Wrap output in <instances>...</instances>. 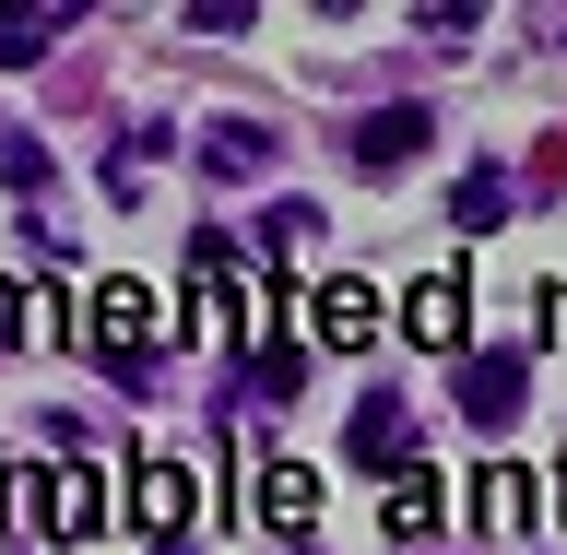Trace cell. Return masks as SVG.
Segmentation results:
<instances>
[{"label": "cell", "mask_w": 567, "mask_h": 555, "mask_svg": "<svg viewBox=\"0 0 567 555\" xmlns=\"http://www.w3.org/2000/svg\"><path fill=\"white\" fill-rule=\"evenodd\" d=\"M248 308H260V296H248V273H237V237L202 225V237H189V331H202V343H248Z\"/></svg>", "instance_id": "6da1fadb"}, {"label": "cell", "mask_w": 567, "mask_h": 555, "mask_svg": "<svg viewBox=\"0 0 567 555\" xmlns=\"http://www.w3.org/2000/svg\"><path fill=\"white\" fill-rule=\"evenodd\" d=\"M520 414H532V343H473L461 354V425L508 438Z\"/></svg>", "instance_id": "7a4b0ae2"}, {"label": "cell", "mask_w": 567, "mask_h": 555, "mask_svg": "<svg viewBox=\"0 0 567 555\" xmlns=\"http://www.w3.org/2000/svg\"><path fill=\"white\" fill-rule=\"evenodd\" d=\"M131 496H142L154 555H189V532H202V473H189L177 450H142V461H131Z\"/></svg>", "instance_id": "3957f363"}, {"label": "cell", "mask_w": 567, "mask_h": 555, "mask_svg": "<svg viewBox=\"0 0 567 555\" xmlns=\"http://www.w3.org/2000/svg\"><path fill=\"white\" fill-rule=\"evenodd\" d=\"M95 354L118 390H154V296L142 284H95Z\"/></svg>", "instance_id": "277c9868"}, {"label": "cell", "mask_w": 567, "mask_h": 555, "mask_svg": "<svg viewBox=\"0 0 567 555\" xmlns=\"http://www.w3.org/2000/svg\"><path fill=\"white\" fill-rule=\"evenodd\" d=\"M343 461L354 473H414V414H402L390 379H367V402H354V425H343Z\"/></svg>", "instance_id": "5b68a950"}, {"label": "cell", "mask_w": 567, "mask_h": 555, "mask_svg": "<svg viewBox=\"0 0 567 555\" xmlns=\"http://www.w3.org/2000/svg\"><path fill=\"white\" fill-rule=\"evenodd\" d=\"M414 154H437V106L402 95V106H367V119H354V166L367 177H402Z\"/></svg>", "instance_id": "8992f818"}, {"label": "cell", "mask_w": 567, "mask_h": 555, "mask_svg": "<svg viewBox=\"0 0 567 555\" xmlns=\"http://www.w3.org/2000/svg\"><path fill=\"white\" fill-rule=\"evenodd\" d=\"M402 331H414L425 354H461V343H473V296H461V273H425L414 296H402Z\"/></svg>", "instance_id": "52a82bcc"}, {"label": "cell", "mask_w": 567, "mask_h": 555, "mask_svg": "<svg viewBox=\"0 0 567 555\" xmlns=\"http://www.w3.org/2000/svg\"><path fill=\"white\" fill-rule=\"evenodd\" d=\"M248 508H260L284 544H308V521H319V473H296V461H248Z\"/></svg>", "instance_id": "ba28073f"}, {"label": "cell", "mask_w": 567, "mask_h": 555, "mask_svg": "<svg viewBox=\"0 0 567 555\" xmlns=\"http://www.w3.org/2000/svg\"><path fill=\"white\" fill-rule=\"evenodd\" d=\"M83 532H106V473L95 461H60L48 473V544H83Z\"/></svg>", "instance_id": "9c48e42d"}, {"label": "cell", "mask_w": 567, "mask_h": 555, "mask_svg": "<svg viewBox=\"0 0 567 555\" xmlns=\"http://www.w3.org/2000/svg\"><path fill=\"white\" fill-rule=\"evenodd\" d=\"M379 319H390V308H379V296H367V284H354V273H343V284H319V343L367 354V343H379Z\"/></svg>", "instance_id": "30bf717a"}, {"label": "cell", "mask_w": 567, "mask_h": 555, "mask_svg": "<svg viewBox=\"0 0 567 555\" xmlns=\"http://www.w3.org/2000/svg\"><path fill=\"white\" fill-rule=\"evenodd\" d=\"M60 35H71V0H24V12H0V71H35Z\"/></svg>", "instance_id": "8fae6325"}, {"label": "cell", "mask_w": 567, "mask_h": 555, "mask_svg": "<svg viewBox=\"0 0 567 555\" xmlns=\"http://www.w3.org/2000/svg\"><path fill=\"white\" fill-rule=\"evenodd\" d=\"M272 154H284V142L260 131V119H213V131H202V177H260Z\"/></svg>", "instance_id": "7c38bea8"}, {"label": "cell", "mask_w": 567, "mask_h": 555, "mask_svg": "<svg viewBox=\"0 0 567 555\" xmlns=\"http://www.w3.org/2000/svg\"><path fill=\"white\" fill-rule=\"evenodd\" d=\"M508 202H520V189H508V166H461L450 225H461V237H485V225H508Z\"/></svg>", "instance_id": "4fadbf2b"}, {"label": "cell", "mask_w": 567, "mask_h": 555, "mask_svg": "<svg viewBox=\"0 0 567 555\" xmlns=\"http://www.w3.org/2000/svg\"><path fill=\"white\" fill-rule=\"evenodd\" d=\"M0 521H12V544H48V473H35V461L0 473Z\"/></svg>", "instance_id": "5bb4252c"}, {"label": "cell", "mask_w": 567, "mask_h": 555, "mask_svg": "<svg viewBox=\"0 0 567 555\" xmlns=\"http://www.w3.org/2000/svg\"><path fill=\"white\" fill-rule=\"evenodd\" d=\"M437 508H450V496H437V473H390V532H402V544H425V532H437Z\"/></svg>", "instance_id": "9a60e30c"}, {"label": "cell", "mask_w": 567, "mask_h": 555, "mask_svg": "<svg viewBox=\"0 0 567 555\" xmlns=\"http://www.w3.org/2000/svg\"><path fill=\"white\" fill-rule=\"evenodd\" d=\"M260 248H272V260L284 248H319V202H272L260 213Z\"/></svg>", "instance_id": "2e32d148"}, {"label": "cell", "mask_w": 567, "mask_h": 555, "mask_svg": "<svg viewBox=\"0 0 567 555\" xmlns=\"http://www.w3.org/2000/svg\"><path fill=\"white\" fill-rule=\"evenodd\" d=\"M0 177L35 202V189H48V142H35V131H0Z\"/></svg>", "instance_id": "e0dca14e"}, {"label": "cell", "mask_w": 567, "mask_h": 555, "mask_svg": "<svg viewBox=\"0 0 567 555\" xmlns=\"http://www.w3.org/2000/svg\"><path fill=\"white\" fill-rule=\"evenodd\" d=\"M473 24H485L473 0H425V12H414V35H437V48H450V35H473Z\"/></svg>", "instance_id": "ac0fdd59"}, {"label": "cell", "mask_w": 567, "mask_h": 555, "mask_svg": "<svg viewBox=\"0 0 567 555\" xmlns=\"http://www.w3.org/2000/svg\"><path fill=\"white\" fill-rule=\"evenodd\" d=\"M485 521H532V473H485Z\"/></svg>", "instance_id": "d6986e66"}, {"label": "cell", "mask_w": 567, "mask_h": 555, "mask_svg": "<svg viewBox=\"0 0 567 555\" xmlns=\"http://www.w3.org/2000/svg\"><path fill=\"white\" fill-rule=\"evenodd\" d=\"M24 343V296H12V284H0V354Z\"/></svg>", "instance_id": "ffe728a7"}, {"label": "cell", "mask_w": 567, "mask_h": 555, "mask_svg": "<svg viewBox=\"0 0 567 555\" xmlns=\"http://www.w3.org/2000/svg\"><path fill=\"white\" fill-rule=\"evenodd\" d=\"M284 555H308V544H284Z\"/></svg>", "instance_id": "44dd1931"}]
</instances>
